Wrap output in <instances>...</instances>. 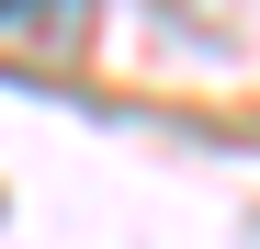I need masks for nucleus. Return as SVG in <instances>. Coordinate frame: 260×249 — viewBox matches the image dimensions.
Instances as JSON below:
<instances>
[{
  "mask_svg": "<svg viewBox=\"0 0 260 249\" xmlns=\"http://www.w3.org/2000/svg\"><path fill=\"white\" fill-rule=\"evenodd\" d=\"M0 34H23V46H46V57H79L91 0H0Z\"/></svg>",
  "mask_w": 260,
  "mask_h": 249,
  "instance_id": "nucleus-1",
  "label": "nucleus"
}]
</instances>
